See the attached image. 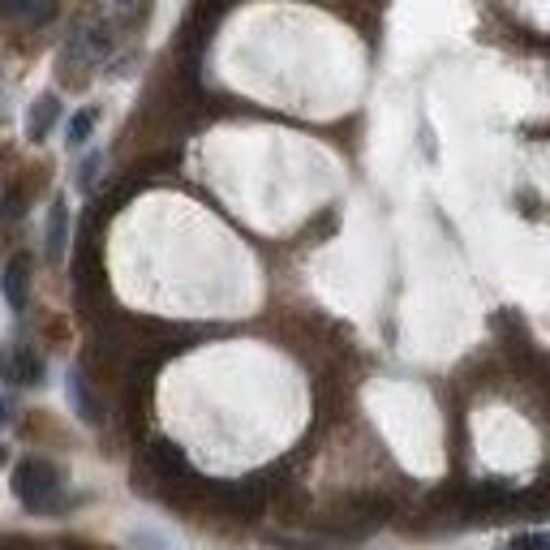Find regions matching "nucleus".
<instances>
[{
    "instance_id": "nucleus-2",
    "label": "nucleus",
    "mask_w": 550,
    "mask_h": 550,
    "mask_svg": "<svg viewBox=\"0 0 550 550\" xmlns=\"http://www.w3.org/2000/svg\"><path fill=\"white\" fill-rule=\"evenodd\" d=\"M65 56H74V61H82V65L104 61V56H108V35H104V26L82 22L78 31L69 35V43H65Z\"/></svg>"
},
{
    "instance_id": "nucleus-3",
    "label": "nucleus",
    "mask_w": 550,
    "mask_h": 550,
    "mask_svg": "<svg viewBox=\"0 0 550 550\" xmlns=\"http://www.w3.org/2000/svg\"><path fill=\"white\" fill-rule=\"evenodd\" d=\"M56 117H61V99L56 95H39L31 112H26V138L31 142H43L48 138V129L56 125Z\"/></svg>"
},
{
    "instance_id": "nucleus-6",
    "label": "nucleus",
    "mask_w": 550,
    "mask_h": 550,
    "mask_svg": "<svg viewBox=\"0 0 550 550\" xmlns=\"http://www.w3.org/2000/svg\"><path fill=\"white\" fill-rule=\"evenodd\" d=\"M61 0H13V18L18 22H31V26H43L56 18Z\"/></svg>"
},
{
    "instance_id": "nucleus-9",
    "label": "nucleus",
    "mask_w": 550,
    "mask_h": 550,
    "mask_svg": "<svg viewBox=\"0 0 550 550\" xmlns=\"http://www.w3.org/2000/svg\"><path fill=\"white\" fill-rule=\"evenodd\" d=\"M13 379L26 383V387H31V383H43V361H39L31 349H22L18 357H13Z\"/></svg>"
},
{
    "instance_id": "nucleus-5",
    "label": "nucleus",
    "mask_w": 550,
    "mask_h": 550,
    "mask_svg": "<svg viewBox=\"0 0 550 550\" xmlns=\"http://www.w3.org/2000/svg\"><path fill=\"white\" fill-rule=\"evenodd\" d=\"M0 284H5V301H9V306L13 310H26V297H31V293H26V258H13V263L5 267V280H0Z\"/></svg>"
},
{
    "instance_id": "nucleus-13",
    "label": "nucleus",
    "mask_w": 550,
    "mask_h": 550,
    "mask_svg": "<svg viewBox=\"0 0 550 550\" xmlns=\"http://www.w3.org/2000/svg\"><path fill=\"white\" fill-rule=\"evenodd\" d=\"M117 5H121V9H129V5H138V0H117Z\"/></svg>"
},
{
    "instance_id": "nucleus-8",
    "label": "nucleus",
    "mask_w": 550,
    "mask_h": 550,
    "mask_svg": "<svg viewBox=\"0 0 550 550\" xmlns=\"http://www.w3.org/2000/svg\"><path fill=\"white\" fill-rule=\"evenodd\" d=\"M95 121H99V108H78L74 117H69V125H65V142H69V147H82V142L95 134Z\"/></svg>"
},
{
    "instance_id": "nucleus-10",
    "label": "nucleus",
    "mask_w": 550,
    "mask_h": 550,
    "mask_svg": "<svg viewBox=\"0 0 550 550\" xmlns=\"http://www.w3.org/2000/svg\"><path fill=\"white\" fill-rule=\"evenodd\" d=\"M22 211H26V202H22L18 190L0 194V224H18V220H22Z\"/></svg>"
},
{
    "instance_id": "nucleus-4",
    "label": "nucleus",
    "mask_w": 550,
    "mask_h": 550,
    "mask_svg": "<svg viewBox=\"0 0 550 550\" xmlns=\"http://www.w3.org/2000/svg\"><path fill=\"white\" fill-rule=\"evenodd\" d=\"M65 245H69V207H65V198H56L52 215H48V258L52 263L65 258Z\"/></svg>"
},
{
    "instance_id": "nucleus-7",
    "label": "nucleus",
    "mask_w": 550,
    "mask_h": 550,
    "mask_svg": "<svg viewBox=\"0 0 550 550\" xmlns=\"http://www.w3.org/2000/svg\"><path fill=\"white\" fill-rule=\"evenodd\" d=\"M69 400H74V409H78V417H82V422L99 426V409H95V396H91V387H86V379H82L78 370L69 374Z\"/></svg>"
},
{
    "instance_id": "nucleus-14",
    "label": "nucleus",
    "mask_w": 550,
    "mask_h": 550,
    "mask_svg": "<svg viewBox=\"0 0 550 550\" xmlns=\"http://www.w3.org/2000/svg\"><path fill=\"white\" fill-rule=\"evenodd\" d=\"M0 465H5V447H0Z\"/></svg>"
},
{
    "instance_id": "nucleus-11",
    "label": "nucleus",
    "mask_w": 550,
    "mask_h": 550,
    "mask_svg": "<svg viewBox=\"0 0 550 550\" xmlns=\"http://www.w3.org/2000/svg\"><path fill=\"white\" fill-rule=\"evenodd\" d=\"M95 168H99V155H86V164H82V172H78V181H82V185H91Z\"/></svg>"
},
{
    "instance_id": "nucleus-1",
    "label": "nucleus",
    "mask_w": 550,
    "mask_h": 550,
    "mask_svg": "<svg viewBox=\"0 0 550 550\" xmlns=\"http://www.w3.org/2000/svg\"><path fill=\"white\" fill-rule=\"evenodd\" d=\"M13 490H18L26 512H43V516L61 508V495H65L61 473H56L48 460H35V456L22 460V465L13 469Z\"/></svg>"
},
{
    "instance_id": "nucleus-15",
    "label": "nucleus",
    "mask_w": 550,
    "mask_h": 550,
    "mask_svg": "<svg viewBox=\"0 0 550 550\" xmlns=\"http://www.w3.org/2000/svg\"><path fill=\"white\" fill-rule=\"evenodd\" d=\"M0 370H5V366H0Z\"/></svg>"
},
{
    "instance_id": "nucleus-12",
    "label": "nucleus",
    "mask_w": 550,
    "mask_h": 550,
    "mask_svg": "<svg viewBox=\"0 0 550 550\" xmlns=\"http://www.w3.org/2000/svg\"><path fill=\"white\" fill-rule=\"evenodd\" d=\"M9 417H13V400H5V396H0V430L9 426Z\"/></svg>"
}]
</instances>
